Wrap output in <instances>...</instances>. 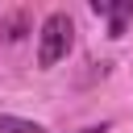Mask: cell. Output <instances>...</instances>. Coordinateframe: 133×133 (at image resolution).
I'll return each mask as SVG.
<instances>
[{
    "mask_svg": "<svg viewBox=\"0 0 133 133\" xmlns=\"http://www.w3.org/2000/svg\"><path fill=\"white\" fill-rule=\"evenodd\" d=\"M0 133H46L37 121H21V116H4L0 112Z\"/></svg>",
    "mask_w": 133,
    "mask_h": 133,
    "instance_id": "cell-3",
    "label": "cell"
},
{
    "mask_svg": "<svg viewBox=\"0 0 133 133\" xmlns=\"http://www.w3.org/2000/svg\"><path fill=\"white\" fill-rule=\"evenodd\" d=\"M91 12H104V17H112V25H108V37H125V25L133 21V0H121V4H112V0H91Z\"/></svg>",
    "mask_w": 133,
    "mask_h": 133,
    "instance_id": "cell-2",
    "label": "cell"
},
{
    "mask_svg": "<svg viewBox=\"0 0 133 133\" xmlns=\"http://www.w3.org/2000/svg\"><path fill=\"white\" fill-rule=\"evenodd\" d=\"M71 42H75V25H71V17H66V12H50V17L42 21L37 62H42V66L62 62V58H66V50H71Z\"/></svg>",
    "mask_w": 133,
    "mask_h": 133,
    "instance_id": "cell-1",
    "label": "cell"
},
{
    "mask_svg": "<svg viewBox=\"0 0 133 133\" xmlns=\"http://www.w3.org/2000/svg\"><path fill=\"white\" fill-rule=\"evenodd\" d=\"M79 133H108V125H87V129H79Z\"/></svg>",
    "mask_w": 133,
    "mask_h": 133,
    "instance_id": "cell-5",
    "label": "cell"
},
{
    "mask_svg": "<svg viewBox=\"0 0 133 133\" xmlns=\"http://www.w3.org/2000/svg\"><path fill=\"white\" fill-rule=\"evenodd\" d=\"M0 33H4L8 42H21V37H25V12H12V17L0 25Z\"/></svg>",
    "mask_w": 133,
    "mask_h": 133,
    "instance_id": "cell-4",
    "label": "cell"
}]
</instances>
